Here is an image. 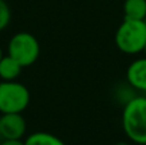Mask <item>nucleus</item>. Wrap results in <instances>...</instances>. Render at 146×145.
<instances>
[{
	"label": "nucleus",
	"instance_id": "obj_14",
	"mask_svg": "<svg viewBox=\"0 0 146 145\" xmlns=\"http://www.w3.org/2000/svg\"><path fill=\"white\" fill-rule=\"evenodd\" d=\"M0 139H1V131H0Z\"/></svg>",
	"mask_w": 146,
	"mask_h": 145
},
{
	"label": "nucleus",
	"instance_id": "obj_3",
	"mask_svg": "<svg viewBox=\"0 0 146 145\" xmlns=\"http://www.w3.org/2000/svg\"><path fill=\"white\" fill-rule=\"evenodd\" d=\"M31 94L23 84L0 81V113H22L30 104Z\"/></svg>",
	"mask_w": 146,
	"mask_h": 145
},
{
	"label": "nucleus",
	"instance_id": "obj_10",
	"mask_svg": "<svg viewBox=\"0 0 146 145\" xmlns=\"http://www.w3.org/2000/svg\"><path fill=\"white\" fill-rule=\"evenodd\" d=\"M12 19V10L5 0H0V32L8 27Z\"/></svg>",
	"mask_w": 146,
	"mask_h": 145
},
{
	"label": "nucleus",
	"instance_id": "obj_1",
	"mask_svg": "<svg viewBox=\"0 0 146 145\" xmlns=\"http://www.w3.org/2000/svg\"><path fill=\"white\" fill-rule=\"evenodd\" d=\"M122 126L129 140L146 145V96L132 98L126 103L122 113Z\"/></svg>",
	"mask_w": 146,
	"mask_h": 145
},
{
	"label": "nucleus",
	"instance_id": "obj_12",
	"mask_svg": "<svg viewBox=\"0 0 146 145\" xmlns=\"http://www.w3.org/2000/svg\"><path fill=\"white\" fill-rule=\"evenodd\" d=\"M3 58V51H1V48H0V59Z\"/></svg>",
	"mask_w": 146,
	"mask_h": 145
},
{
	"label": "nucleus",
	"instance_id": "obj_15",
	"mask_svg": "<svg viewBox=\"0 0 146 145\" xmlns=\"http://www.w3.org/2000/svg\"><path fill=\"white\" fill-rule=\"evenodd\" d=\"M145 23H146V19H145Z\"/></svg>",
	"mask_w": 146,
	"mask_h": 145
},
{
	"label": "nucleus",
	"instance_id": "obj_5",
	"mask_svg": "<svg viewBox=\"0 0 146 145\" xmlns=\"http://www.w3.org/2000/svg\"><path fill=\"white\" fill-rule=\"evenodd\" d=\"M27 125L22 113H4L0 116V131L3 140H22Z\"/></svg>",
	"mask_w": 146,
	"mask_h": 145
},
{
	"label": "nucleus",
	"instance_id": "obj_6",
	"mask_svg": "<svg viewBox=\"0 0 146 145\" xmlns=\"http://www.w3.org/2000/svg\"><path fill=\"white\" fill-rule=\"evenodd\" d=\"M127 81L136 90L146 92V57L136 59L128 66Z\"/></svg>",
	"mask_w": 146,
	"mask_h": 145
},
{
	"label": "nucleus",
	"instance_id": "obj_9",
	"mask_svg": "<svg viewBox=\"0 0 146 145\" xmlns=\"http://www.w3.org/2000/svg\"><path fill=\"white\" fill-rule=\"evenodd\" d=\"M25 145H66L62 139L50 132H33L26 139Z\"/></svg>",
	"mask_w": 146,
	"mask_h": 145
},
{
	"label": "nucleus",
	"instance_id": "obj_8",
	"mask_svg": "<svg viewBox=\"0 0 146 145\" xmlns=\"http://www.w3.org/2000/svg\"><path fill=\"white\" fill-rule=\"evenodd\" d=\"M123 14H124V19L145 21L146 0H124Z\"/></svg>",
	"mask_w": 146,
	"mask_h": 145
},
{
	"label": "nucleus",
	"instance_id": "obj_7",
	"mask_svg": "<svg viewBox=\"0 0 146 145\" xmlns=\"http://www.w3.org/2000/svg\"><path fill=\"white\" fill-rule=\"evenodd\" d=\"M23 67L10 55H3L0 59V81H15Z\"/></svg>",
	"mask_w": 146,
	"mask_h": 145
},
{
	"label": "nucleus",
	"instance_id": "obj_4",
	"mask_svg": "<svg viewBox=\"0 0 146 145\" xmlns=\"http://www.w3.org/2000/svg\"><path fill=\"white\" fill-rule=\"evenodd\" d=\"M8 55L18 62L21 66L30 67L40 55V44L30 32H18L8 43Z\"/></svg>",
	"mask_w": 146,
	"mask_h": 145
},
{
	"label": "nucleus",
	"instance_id": "obj_2",
	"mask_svg": "<svg viewBox=\"0 0 146 145\" xmlns=\"http://www.w3.org/2000/svg\"><path fill=\"white\" fill-rule=\"evenodd\" d=\"M115 45L122 53L128 55L144 51L146 45L145 21L124 19L115 32Z\"/></svg>",
	"mask_w": 146,
	"mask_h": 145
},
{
	"label": "nucleus",
	"instance_id": "obj_11",
	"mask_svg": "<svg viewBox=\"0 0 146 145\" xmlns=\"http://www.w3.org/2000/svg\"><path fill=\"white\" fill-rule=\"evenodd\" d=\"M0 145H25L22 140H3Z\"/></svg>",
	"mask_w": 146,
	"mask_h": 145
},
{
	"label": "nucleus",
	"instance_id": "obj_13",
	"mask_svg": "<svg viewBox=\"0 0 146 145\" xmlns=\"http://www.w3.org/2000/svg\"><path fill=\"white\" fill-rule=\"evenodd\" d=\"M144 51H145V54H146V45H145V48H144Z\"/></svg>",
	"mask_w": 146,
	"mask_h": 145
}]
</instances>
